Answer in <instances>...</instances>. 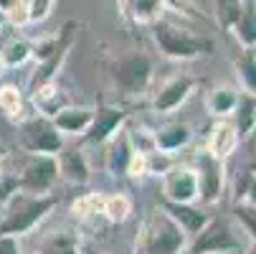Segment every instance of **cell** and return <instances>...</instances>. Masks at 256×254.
Instances as JSON below:
<instances>
[{
	"mask_svg": "<svg viewBox=\"0 0 256 254\" xmlns=\"http://www.w3.org/2000/svg\"><path fill=\"white\" fill-rule=\"evenodd\" d=\"M54 206H56L54 196L13 193L6 201V211H3V219H0V236H20L30 231Z\"/></svg>",
	"mask_w": 256,
	"mask_h": 254,
	"instance_id": "6da1fadb",
	"label": "cell"
},
{
	"mask_svg": "<svg viewBox=\"0 0 256 254\" xmlns=\"http://www.w3.org/2000/svg\"><path fill=\"white\" fill-rule=\"evenodd\" d=\"M186 236L165 211H152L140 231V254H178L186 249Z\"/></svg>",
	"mask_w": 256,
	"mask_h": 254,
	"instance_id": "7a4b0ae2",
	"label": "cell"
},
{
	"mask_svg": "<svg viewBox=\"0 0 256 254\" xmlns=\"http://www.w3.org/2000/svg\"><path fill=\"white\" fill-rule=\"evenodd\" d=\"M152 36H155L160 51L165 56H172V59H193L200 54H213V49H216V44L210 39L193 36V33L182 31L168 21H158L152 26Z\"/></svg>",
	"mask_w": 256,
	"mask_h": 254,
	"instance_id": "3957f363",
	"label": "cell"
},
{
	"mask_svg": "<svg viewBox=\"0 0 256 254\" xmlns=\"http://www.w3.org/2000/svg\"><path fill=\"white\" fill-rule=\"evenodd\" d=\"M150 74H152V61L142 54L122 56L109 66V77L124 94H140L148 87Z\"/></svg>",
	"mask_w": 256,
	"mask_h": 254,
	"instance_id": "277c9868",
	"label": "cell"
},
{
	"mask_svg": "<svg viewBox=\"0 0 256 254\" xmlns=\"http://www.w3.org/2000/svg\"><path fill=\"white\" fill-rule=\"evenodd\" d=\"M58 178V163L54 155H30L20 170L16 186L28 196H44Z\"/></svg>",
	"mask_w": 256,
	"mask_h": 254,
	"instance_id": "5b68a950",
	"label": "cell"
},
{
	"mask_svg": "<svg viewBox=\"0 0 256 254\" xmlns=\"http://www.w3.org/2000/svg\"><path fill=\"white\" fill-rule=\"evenodd\" d=\"M20 142L30 155H54L64 148L61 135L48 117H30L20 122Z\"/></svg>",
	"mask_w": 256,
	"mask_h": 254,
	"instance_id": "8992f818",
	"label": "cell"
},
{
	"mask_svg": "<svg viewBox=\"0 0 256 254\" xmlns=\"http://www.w3.org/2000/svg\"><path fill=\"white\" fill-rule=\"evenodd\" d=\"M241 241L234 236L226 221L210 219L190 241L188 254H226V251H238Z\"/></svg>",
	"mask_w": 256,
	"mask_h": 254,
	"instance_id": "52a82bcc",
	"label": "cell"
},
{
	"mask_svg": "<svg viewBox=\"0 0 256 254\" xmlns=\"http://www.w3.org/2000/svg\"><path fill=\"white\" fill-rule=\"evenodd\" d=\"M196 180H198V196L200 201L206 203H213L221 193V186H224V165L213 153H200L198 155V173H196Z\"/></svg>",
	"mask_w": 256,
	"mask_h": 254,
	"instance_id": "ba28073f",
	"label": "cell"
},
{
	"mask_svg": "<svg viewBox=\"0 0 256 254\" xmlns=\"http://www.w3.org/2000/svg\"><path fill=\"white\" fill-rule=\"evenodd\" d=\"M74 28H76L74 21H66V23H64V28H61V33H58V49H56V54H54L51 59L41 61V66L36 69V74H33V79H30V92H33V94H38V92L54 79L56 71H58V64L64 61V56H66V51H68V46H71V39H74Z\"/></svg>",
	"mask_w": 256,
	"mask_h": 254,
	"instance_id": "9c48e42d",
	"label": "cell"
},
{
	"mask_svg": "<svg viewBox=\"0 0 256 254\" xmlns=\"http://www.w3.org/2000/svg\"><path fill=\"white\" fill-rule=\"evenodd\" d=\"M162 186H165V201H170V203L190 206L198 198V180H196V170H190V168L168 170Z\"/></svg>",
	"mask_w": 256,
	"mask_h": 254,
	"instance_id": "30bf717a",
	"label": "cell"
},
{
	"mask_svg": "<svg viewBox=\"0 0 256 254\" xmlns=\"http://www.w3.org/2000/svg\"><path fill=\"white\" fill-rule=\"evenodd\" d=\"M127 120V115L117 107H99L94 112V120L89 125V132H86V140L89 142H104L112 137V132H117V127Z\"/></svg>",
	"mask_w": 256,
	"mask_h": 254,
	"instance_id": "8fae6325",
	"label": "cell"
},
{
	"mask_svg": "<svg viewBox=\"0 0 256 254\" xmlns=\"http://www.w3.org/2000/svg\"><path fill=\"white\" fill-rule=\"evenodd\" d=\"M162 211L170 216V219L186 231V234H198L210 219L206 213H200L198 208H193V206H186V203H170V201H162Z\"/></svg>",
	"mask_w": 256,
	"mask_h": 254,
	"instance_id": "7c38bea8",
	"label": "cell"
},
{
	"mask_svg": "<svg viewBox=\"0 0 256 254\" xmlns=\"http://www.w3.org/2000/svg\"><path fill=\"white\" fill-rule=\"evenodd\" d=\"M190 89H193V79H190V77L170 79V82L158 92V97H155V102H152L155 110H158V112H170V110H175L180 102H186V97L190 94Z\"/></svg>",
	"mask_w": 256,
	"mask_h": 254,
	"instance_id": "4fadbf2b",
	"label": "cell"
},
{
	"mask_svg": "<svg viewBox=\"0 0 256 254\" xmlns=\"http://www.w3.org/2000/svg\"><path fill=\"white\" fill-rule=\"evenodd\" d=\"M94 120V112L92 110H61L51 122L56 130H64V132H71V135H79L84 130H89Z\"/></svg>",
	"mask_w": 256,
	"mask_h": 254,
	"instance_id": "5bb4252c",
	"label": "cell"
},
{
	"mask_svg": "<svg viewBox=\"0 0 256 254\" xmlns=\"http://www.w3.org/2000/svg\"><path fill=\"white\" fill-rule=\"evenodd\" d=\"M188 140H190V127H188V125H180V122L168 125V127H162V130L155 135L158 150H165V153L182 148V145H186Z\"/></svg>",
	"mask_w": 256,
	"mask_h": 254,
	"instance_id": "9a60e30c",
	"label": "cell"
},
{
	"mask_svg": "<svg viewBox=\"0 0 256 254\" xmlns=\"http://www.w3.org/2000/svg\"><path fill=\"white\" fill-rule=\"evenodd\" d=\"M238 41L248 49L256 46V3H241V16L234 26Z\"/></svg>",
	"mask_w": 256,
	"mask_h": 254,
	"instance_id": "2e32d148",
	"label": "cell"
},
{
	"mask_svg": "<svg viewBox=\"0 0 256 254\" xmlns=\"http://www.w3.org/2000/svg\"><path fill=\"white\" fill-rule=\"evenodd\" d=\"M61 173L68 178V180H74V183H86L89 180V168H86V160L82 158V153L76 150H66L61 153V163H58Z\"/></svg>",
	"mask_w": 256,
	"mask_h": 254,
	"instance_id": "e0dca14e",
	"label": "cell"
},
{
	"mask_svg": "<svg viewBox=\"0 0 256 254\" xmlns=\"http://www.w3.org/2000/svg\"><path fill=\"white\" fill-rule=\"evenodd\" d=\"M236 117H238V135L246 137L251 127L256 125V97L241 94L236 102Z\"/></svg>",
	"mask_w": 256,
	"mask_h": 254,
	"instance_id": "ac0fdd59",
	"label": "cell"
},
{
	"mask_svg": "<svg viewBox=\"0 0 256 254\" xmlns=\"http://www.w3.org/2000/svg\"><path fill=\"white\" fill-rule=\"evenodd\" d=\"M30 56V44L28 41H10L3 46V51H0V64L8 66V69H16L20 64H26V59Z\"/></svg>",
	"mask_w": 256,
	"mask_h": 254,
	"instance_id": "d6986e66",
	"label": "cell"
},
{
	"mask_svg": "<svg viewBox=\"0 0 256 254\" xmlns=\"http://www.w3.org/2000/svg\"><path fill=\"white\" fill-rule=\"evenodd\" d=\"M236 102H238V94L234 89H216L208 97V112L210 115H228L236 110Z\"/></svg>",
	"mask_w": 256,
	"mask_h": 254,
	"instance_id": "ffe728a7",
	"label": "cell"
},
{
	"mask_svg": "<svg viewBox=\"0 0 256 254\" xmlns=\"http://www.w3.org/2000/svg\"><path fill=\"white\" fill-rule=\"evenodd\" d=\"M132 160V148H130V137L122 135L114 145H112V153H109V168L112 173H124L130 168Z\"/></svg>",
	"mask_w": 256,
	"mask_h": 254,
	"instance_id": "44dd1931",
	"label": "cell"
},
{
	"mask_svg": "<svg viewBox=\"0 0 256 254\" xmlns=\"http://www.w3.org/2000/svg\"><path fill=\"white\" fill-rule=\"evenodd\" d=\"M44 254H79L76 239L71 234H56L44 241Z\"/></svg>",
	"mask_w": 256,
	"mask_h": 254,
	"instance_id": "7402d4cb",
	"label": "cell"
},
{
	"mask_svg": "<svg viewBox=\"0 0 256 254\" xmlns=\"http://www.w3.org/2000/svg\"><path fill=\"white\" fill-rule=\"evenodd\" d=\"M236 69H238V79L244 82V87L248 89V94L254 97L256 94V61L251 54H244L238 61H236Z\"/></svg>",
	"mask_w": 256,
	"mask_h": 254,
	"instance_id": "603a6c76",
	"label": "cell"
},
{
	"mask_svg": "<svg viewBox=\"0 0 256 254\" xmlns=\"http://www.w3.org/2000/svg\"><path fill=\"white\" fill-rule=\"evenodd\" d=\"M130 8H134L132 16H134V21H140V23H148V21L158 23V21H160V11H162V6H160V3H152V0L130 3Z\"/></svg>",
	"mask_w": 256,
	"mask_h": 254,
	"instance_id": "cb8c5ba5",
	"label": "cell"
},
{
	"mask_svg": "<svg viewBox=\"0 0 256 254\" xmlns=\"http://www.w3.org/2000/svg\"><path fill=\"white\" fill-rule=\"evenodd\" d=\"M236 198H246V206H256V165L244 170V183H238Z\"/></svg>",
	"mask_w": 256,
	"mask_h": 254,
	"instance_id": "d4e9b609",
	"label": "cell"
},
{
	"mask_svg": "<svg viewBox=\"0 0 256 254\" xmlns=\"http://www.w3.org/2000/svg\"><path fill=\"white\" fill-rule=\"evenodd\" d=\"M236 219L246 226V231L251 234V239L256 244V206H246V203L236 206Z\"/></svg>",
	"mask_w": 256,
	"mask_h": 254,
	"instance_id": "484cf974",
	"label": "cell"
},
{
	"mask_svg": "<svg viewBox=\"0 0 256 254\" xmlns=\"http://www.w3.org/2000/svg\"><path fill=\"white\" fill-rule=\"evenodd\" d=\"M241 16V3H218V18L226 28H234Z\"/></svg>",
	"mask_w": 256,
	"mask_h": 254,
	"instance_id": "4316f807",
	"label": "cell"
},
{
	"mask_svg": "<svg viewBox=\"0 0 256 254\" xmlns=\"http://www.w3.org/2000/svg\"><path fill=\"white\" fill-rule=\"evenodd\" d=\"M18 104H20V97H18V92L13 87H3V89H0V110L13 115L18 110Z\"/></svg>",
	"mask_w": 256,
	"mask_h": 254,
	"instance_id": "83f0119b",
	"label": "cell"
},
{
	"mask_svg": "<svg viewBox=\"0 0 256 254\" xmlns=\"http://www.w3.org/2000/svg\"><path fill=\"white\" fill-rule=\"evenodd\" d=\"M51 0H33V3H28V21H44L51 13Z\"/></svg>",
	"mask_w": 256,
	"mask_h": 254,
	"instance_id": "f1b7e54d",
	"label": "cell"
},
{
	"mask_svg": "<svg viewBox=\"0 0 256 254\" xmlns=\"http://www.w3.org/2000/svg\"><path fill=\"white\" fill-rule=\"evenodd\" d=\"M127 213V201L124 198H112L109 201V216H112L114 221H122Z\"/></svg>",
	"mask_w": 256,
	"mask_h": 254,
	"instance_id": "f546056e",
	"label": "cell"
},
{
	"mask_svg": "<svg viewBox=\"0 0 256 254\" xmlns=\"http://www.w3.org/2000/svg\"><path fill=\"white\" fill-rule=\"evenodd\" d=\"M0 254H20L16 236H0Z\"/></svg>",
	"mask_w": 256,
	"mask_h": 254,
	"instance_id": "4dcf8cb0",
	"label": "cell"
},
{
	"mask_svg": "<svg viewBox=\"0 0 256 254\" xmlns=\"http://www.w3.org/2000/svg\"><path fill=\"white\" fill-rule=\"evenodd\" d=\"M168 168H170V160H165V158H160V155H152L150 158V170L152 173H168Z\"/></svg>",
	"mask_w": 256,
	"mask_h": 254,
	"instance_id": "1f68e13d",
	"label": "cell"
},
{
	"mask_svg": "<svg viewBox=\"0 0 256 254\" xmlns=\"http://www.w3.org/2000/svg\"><path fill=\"white\" fill-rule=\"evenodd\" d=\"M246 254H256V244H251V249H248Z\"/></svg>",
	"mask_w": 256,
	"mask_h": 254,
	"instance_id": "d6a6232c",
	"label": "cell"
},
{
	"mask_svg": "<svg viewBox=\"0 0 256 254\" xmlns=\"http://www.w3.org/2000/svg\"><path fill=\"white\" fill-rule=\"evenodd\" d=\"M3 21H6V16H3V8H0V26H3Z\"/></svg>",
	"mask_w": 256,
	"mask_h": 254,
	"instance_id": "836d02e7",
	"label": "cell"
},
{
	"mask_svg": "<svg viewBox=\"0 0 256 254\" xmlns=\"http://www.w3.org/2000/svg\"><path fill=\"white\" fill-rule=\"evenodd\" d=\"M248 54H251V56H254V61H256V46H254V49H251Z\"/></svg>",
	"mask_w": 256,
	"mask_h": 254,
	"instance_id": "e575fe53",
	"label": "cell"
},
{
	"mask_svg": "<svg viewBox=\"0 0 256 254\" xmlns=\"http://www.w3.org/2000/svg\"><path fill=\"white\" fill-rule=\"evenodd\" d=\"M84 254H102V251H94V249H86Z\"/></svg>",
	"mask_w": 256,
	"mask_h": 254,
	"instance_id": "d590c367",
	"label": "cell"
},
{
	"mask_svg": "<svg viewBox=\"0 0 256 254\" xmlns=\"http://www.w3.org/2000/svg\"><path fill=\"white\" fill-rule=\"evenodd\" d=\"M0 69H3V64H0Z\"/></svg>",
	"mask_w": 256,
	"mask_h": 254,
	"instance_id": "8d00e7d4",
	"label": "cell"
},
{
	"mask_svg": "<svg viewBox=\"0 0 256 254\" xmlns=\"http://www.w3.org/2000/svg\"><path fill=\"white\" fill-rule=\"evenodd\" d=\"M0 180H3V178H0Z\"/></svg>",
	"mask_w": 256,
	"mask_h": 254,
	"instance_id": "74e56055",
	"label": "cell"
}]
</instances>
